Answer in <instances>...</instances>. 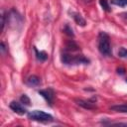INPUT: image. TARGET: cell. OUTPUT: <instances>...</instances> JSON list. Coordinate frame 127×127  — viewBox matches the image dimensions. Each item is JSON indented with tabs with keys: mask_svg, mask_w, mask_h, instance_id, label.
Segmentation results:
<instances>
[{
	"mask_svg": "<svg viewBox=\"0 0 127 127\" xmlns=\"http://www.w3.org/2000/svg\"><path fill=\"white\" fill-rule=\"evenodd\" d=\"M62 63L64 64H88L89 60H87L84 56L82 55H77V56H72L69 53H63L61 56Z\"/></svg>",
	"mask_w": 127,
	"mask_h": 127,
	"instance_id": "cell-2",
	"label": "cell"
},
{
	"mask_svg": "<svg viewBox=\"0 0 127 127\" xmlns=\"http://www.w3.org/2000/svg\"><path fill=\"white\" fill-rule=\"evenodd\" d=\"M99 3H100V6L102 7L103 10H105V11H107V12H109V11L111 10L110 7H109V4H108V2H107V0H99Z\"/></svg>",
	"mask_w": 127,
	"mask_h": 127,
	"instance_id": "cell-13",
	"label": "cell"
},
{
	"mask_svg": "<svg viewBox=\"0 0 127 127\" xmlns=\"http://www.w3.org/2000/svg\"><path fill=\"white\" fill-rule=\"evenodd\" d=\"M117 72L119 74H124L125 73V68L124 67H118L117 68Z\"/></svg>",
	"mask_w": 127,
	"mask_h": 127,
	"instance_id": "cell-18",
	"label": "cell"
},
{
	"mask_svg": "<svg viewBox=\"0 0 127 127\" xmlns=\"http://www.w3.org/2000/svg\"><path fill=\"white\" fill-rule=\"evenodd\" d=\"M28 117L31 120L38 121V122H44V123L52 122L54 120V118L51 114H49L45 111H42V110H33L28 113Z\"/></svg>",
	"mask_w": 127,
	"mask_h": 127,
	"instance_id": "cell-3",
	"label": "cell"
},
{
	"mask_svg": "<svg viewBox=\"0 0 127 127\" xmlns=\"http://www.w3.org/2000/svg\"><path fill=\"white\" fill-rule=\"evenodd\" d=\"M111 110L115 112H120V113H127V104H116L112 105L110 107Z\"/></svg>",
	"mask_w": 127,
	"mask_h": 127,
	"instance_id": "cell-9",
	"label": "cell"
},
{
	"mask_svg": "<svg viewBox=\"0 0 127 127\" xmlns=\"http://www.w3.org/2000/svg\"><path fill=\"white\" fill-rule=\"evenodd\" d=\"M64 32L67 36H70V37H73V36H74V34H73V32H72V29H71L68 25H65V26H64Z\"/></svg>",
	"mask_w": 127,
	"mask_h": 127,
	"instance_id": "cell-16",
	"label": "cell"
},
{
	"mask_svg": "<svg viewBox=\"0 0 127 127\" xmlns=\"http://www.w3.org/2000/svg\"><path fill=\"white\" fill-rule=\"evenodd\" d=\"M72 15H73L72 17H73V19H74V21H75V23H76L77 25H79V26H81V27L85 26L86 22H85V20L82 18V16H81L80 14H78V13H73Z\"/></svg>",
	"mask_w": 127,
	"mask_h": 127,
	"instance_id": "cell-11",
	"label": "cell"
},
{
	"mask_svg": "<svg viewBox=\"0 0 127 127\" xmlns=\"http://www.w3.org/2000/svg\"><path fill=\"white\" fill-rule=\"evenodd\" d=\"M75 102L77 105L81 106L82 108L84 109H88V110H93V109H96V105L89 101V100H83V99H75Z\"/></svg>",
	"mask_w": 127,
	"mask_h": 127,
	"instance_id": "cell-6",
	"label": "cell"
},
{
	"mask_svg": "<svg viewBox=\"0 0 127 127\" xmlns=\"http://www.w3.org/2000/svg\"><path fill=\"white\" fill-rule=\"evenodd\" d=\"M34 50H35L36 58H37L38 61H40V62H45V61L48 59V54H47L46 52H44V51H40V52H39L36 48H34Z\"/></svg>",
	"mask_w": 127,
	"mask_h": 127,
	"instance_id": "cell-10",
	"label": "cell"
},
{
	"mask_svg": "<svg viewBox=\"0 0 127 127\" xmlns=\"http://www.w3.org/2000/svg\"><path fill=\"white\" fill-rule=\"evenodd\" d=\"M97 47H98V51L100 52L101 55L106 56V57H110L112 55L110 39H109L108 34H106L105 32H100L98 34Z\"/></svg>",
	"mask_w": 127,
	"mask_h": 127,
	"instance_id": "cell-1",
	"label": "cell"
},
{
	"mask_svg": "<svg viewBox=\"0 0 127 127\" xmlns=\"http://www.w3.org/2000/svg\"><path fill=\"white\" fill-rule=\"evenodd\" d=\"M26 83L29 86H38V85H40L41 80H40V77H38L37 75H30L27 78Z\"/></svg>",
	"mask_w": 127,
	"mask_h": 127,
	"instance_id": "cell-7",
	"label": "cell"
},
{
	"mask_svg": "<svg viewBox=\"0 0 127 127\" xmlns=\"http://www.w3.org/2000/svg\"><path fill=\"white\" fill-rule=\"evenodd\" d=\"M1 51H2V52H4V51H5V45H4V43H3V42L1 43Z\"/></svg>",
	"mask_w": 127,
	"mask_h": 127,
	"instance_id": "cell-19",
	"label": "cell"
},
{
	"mask_svg": "<svg viewBox=\"0 0 127 127\" xmlns=\"http://www.w3.org/2000/svg\"><path fill=\"white\" fill-rule=\"evenodd\" d=\"M4 26H5V16L2 15L1 16V28H2V31L4 30Z\"/></svg>",
	"mask_w": 127,
	"mask_h": 127,
	"instance_id": "cell-17",
	"label": "cell"
},
{
	"mask_svg": "<svg viewBox=\"0 0 127 127\" xmlns=\"http://www.w3.org/2000/svg\"><path fill=\"white\" fill-rule=\"evenodd\" d=\"M9 107H10V109H12L15 113H17L19 115H24L26 113V108L21 103H19L17 101H11L9 104Z\"/></svg>",
	"mask_w": 127,
	"mask_h": 127,
	"instance_id": "cell-5",
	"label": "cell"
},
{
	"mask_svg": "<svg viewBox=\"0 0 127 127\" xmlns=\"http://www.w3.org/2000/svg\"><path fill=\"white\" fill-rule=\"evenodd\" d=\"M65 50L67 52H76V51L79 50V47L76 45L75 42H73L72 40H69L65 44Z\"/></svg>",
	"mask_w": 127,
	"mask_h": 127,
	"instance_id": "cell-8",
	"label": "cell"
},
{
	"mask_svg": "<svg viewBox=\"0 0 127 127\" xmlns=\"http://www.w3.org/2000/svg\"><path fill=\"white\" fill-rule=\"evenodd\" d=\"M39 94L42 95L50 105L53 104L54 99H55V94H56L55 90L53 88L49 87V88H46V89H41V90H39Z\"/></svg>",
	"mask_w": 127,
	"mask_h": 127,
	"instance_id": "cell-4",
	"label": "cell"
},
{
	"mask_svg": "<svg viewBox=\"0 0 127 127\" xmlns=\"http://www.w3.org/2000/svg\"><path fill=\"white\" fill-rule=\"evenodd\" d=\"M118 56H119L120 58L127 59V49H125V48H120L119 51H118Z\"/></svg>",
	"mask_w": 127,
	"mask_h": 127,
	"instance_id": "cell-15",
	"label": "cell"
},
{
	"mask_svg": "<svg viewBox=\"0 0 127 127\" xmlns=\"http://www.w3.org/2000/svg\"><path fill=\"white\" fill-rule=\"evenodd\" d=\"M20 100H21L22 103H24L26 105H30V103H31V100H30V98L28 97L27 94H22V96L20 97Z\"/></svg>",
	"mask_w": 127,
	"mask_h": 127,
	"instance_id": "cell-14",
	"label": "cell"
},
{
	"mask_svg": "<svg viewBox=\"0 0 127 127\" xmlns=\"http://www.w3.org/2000/svg\"><path fill=\"white\" fill-rule=\"evenodd\" d=\"M111 3L116 6H120V7L127 6V0H111Z\"/></svg>",
	"mask_w": 127,
	"mask_h": 127,
	"instance_id": "cell-12",
	"label": "cell"
}]
</instances>
